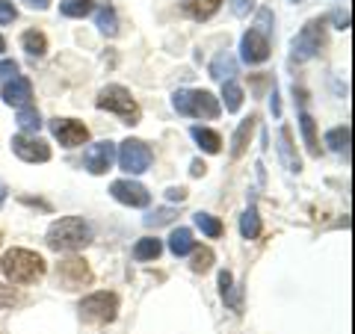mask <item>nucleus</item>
Instances as JSON below:
<instances>
[{"label":"nucleus","mask_w":355,"mask_h":334,"mask_svg":"<svg viewBox=\"0 0 355 334\" xmlns=\"http://www.w3.org/2000/svg\"><path fill=\"white\" fill-rule=\"evenodd\" d=\"M95 231L83 216H62L44 234V243L53 252H80L92 243Z\"/></svg>","instance_id":"obj_1"},{"label":"nucleus","mask_w":355,"mask_h":334,"mask_svg":"<svg viewBox=\"0 0 355 334\" xmlns=\"http://www.w3.org/2000/svg\"><path fill=\"white\" fill-rule=\"evenodd\" d=\"M0 272H3L12 284H33L44 278L48 272V263H44L42 254L30 252V249H9L0 258Z\"/></svg>","instance_id":"obj_2"},{"label":"nucleus","mask_w":355,"mask_h":334,"mask_svg":"<svg viewBox=\"0 0 355 334\" xmlns=\"http://www.w3.org/2000/svg\"><path fill=\"white\" fill-rule=\"evenodd\" d=\"M172 107L190 118H219L222 113L219 98L210 95L207 89H181V92L172 95Z\"/></svg>","instance_id":"obj_3"},{"label":"nucleus","mask_w":355,"mask_h":334,"mask_svg":"<svg viewBox=\"0 0 355 334\" xmlns=\"http://www.w3.org/2000/svg\"><path fill=\"white\" fill-rule=\"evenodd\" d=\"M95 107L107 109V113H116L121 121H125V125H139V118H142L139 104L133 101V95L128 92L125 86H119V83L104 86L101 92H98V98H95Z\"/></svg>","instance_id":"obj_4"},{"label":"nucleus","mask_w":355,"mask_h":334,"mask_svg":"<svg viewBox=\"0 0 355 334\" xmlns=\"http://www.w3.org/2000/svg\"><path fill=\"white\" fill-rule=\"evenodd\" d=\"M119 296L110 293V290H98V293H89L86 299H80V317L86 322H98V326H107L119 317Z\"/></svg>","instance_id":"obj_5"},{"label":"nucleus","mask_w":355,"mask_h":334,"mask_svg":"<svg viewBox=\"0 0 355 334\" xmlns=\"http://www.w3.org/2000/svg\"><path fill=\"white\" fill-rule=\"evenodd\" d=\"M326 24L323 21H308V24L299 30V36L293 39V44H291V60L293 62H305V60H311V57H317L320 53V48L326 44V30H323Z\"/></svg>","instance_id":"obj_6"},{"label":"nucleus","mask_w":355,"mask_h":334,"mask_svg":"<svg viewBox=\"0 0 355 334\" xmlns=\"http://www.w3.org/2000/svg\"><path fill=\"white\" fill-rule=\"evenodd\" d=\"M53 281L62 290H80V287L92 284V270H89V263L83 258H65L53 270Z\"/></svg>","instance_id":"obj_7"},{"label":"nucleus","mask_w":355,"mask_h":334,"mask_svg":"<svg viewBox=\"0 0 355 334\" xmlns=\"http://www.w3.org/2000/svg\"><path fill=\"white\" fill-rule=\"evenodd\" d=\"M116 157H119V166H121V169H125L128 175H142V172L151 169L154 154H151V148H148L142 139H125V142L119 146Z\"/></svg>","instance_id":"obj_8"},{"label":"nucleus","mask_w":355,"mask_h":334,"mask_svg":"<svg viewBox=\"0 0 355 334\" xmlns=\"http://www.w3.org/2000/svg\"><path fill=\"white\" fill-rule=\"evenodd\" d=\"M51 133L62 148L86 146V139H89V128L77 118H51Z\"/></svg>","instance_id":"obj_9"},{"label":"nucleus","mask_w":355,"mask_h":334,"mask_svg":"<svg viewBox=\"0 0 355 334\" xmlns=\"http://www.w3.org/2000/svg\"><path fill=\"white\" fill-rule=\"evenodd\" d=\"M110 195H113L119 204H128V207H148L151 204V193L137 181H113L110 184Z\"/></svg>","instance_id":"obj_10"},{"label":"nucleus","mask_w":355,"mask_h":334,"mask_svg":"<svg viewBox=\"0 0 355 334\" xmlns=\"http://www.w3.org/2000/svg\"><path fill=\"white\" fill-rule=\"evenodd\" d=\"M12 151L18 154L24 163H48L51 160V146L39 137H27V133H18L12 139Z\"/></svg>","instance_id":"obj_11"},{"label":"nucleus","mask_w":355,"mask_h":334,"mask_svg":"<svg viewBox=\"0 0 355 334\" xmlns=\"http://www.w3.org/2000/svg\"><path fill=\"white\" fill-rule=\"evenodd\" d=\"M113 160H116V146L110 139H101V142H95V146H89L83 166H86L89 175H107Z\"/></svg>","instance_id":"obj_12"},{"label":"nucleus","mask_w":355,"mask_h":334,"mask_svg":"<svg viewBox=\"0 0 355 334\" xmlns=\"http://www.w3.org/2000/svg\"><path fill=\"white\" fill-rule=\"evenodd\" d=\"M240 51H243V62L261 65V62L270 60V39L261 36L258 30H249L246 36L240 39Z\"/></svg>","instance_id":"obj_13"},{"label":"nucleus","mask_w":355,"mask_h":334,"mask_svg":"<svg viewBox=\"0 0 355 334\" xmlns=\"http://www.w3.org/2000/svg\"><path fill=\"white\" fill-rule=\"evenodd\" d=\"M3 101L9 104V107H30V101H33V83L27 80V77H12V80H6L3 83Z\"/></svg>","instance_id":"obj_14"},{"label":"nucleus","mask_w":355,"mask_h":334,"mask_svg":"<svg viewBox=\"0 0 355 334\" xmlns=\"http://www.w3.org/2000/svg\"><path fill=\"white\" fill-rule=\"evenodd\" d=\"M279 157L287 172H293V175L302 172V160H299V154L293 148V133L287 125H282V130H279Z\"/></svg>","instance_id":"obj_15"},{"label":"nucleus","mask_w":355,"mask_h":334,"mask_svg":"<svg viewBox=\"0 0 355 334\" xmlns=\"http://www.w3.org/2000/svg\"><path fill=\"white\" fill-rule=\"evenodd\" d=\"M95 27L104 33L107 39H113V36H119V15H116V6L113 3H98V9H95Z\"/></svg>","instance_id":"obj_16"},{"label":"nucleus","mask_w":355,"mask_h":334,"mask_svg":"<svg viewBox=\"0 0 355 334\" xmlns=\"http://www.w3.org/2000/svg\"><path fill=\"white\" fill-rule=\"evenodd\" d=\"M254 116H249V118H243L240 121V128L234 130V139H231V157L234 160H240L243 154H246V148H249V139H252V133H254Z\"/></svg>","instance_id":"obj_17"},{"label":"nucleus","mask_w":355,"mask_h":334,"mask_svg":"<svg viewBox=\"0 0 355 334\" xmlns=\"http://www.w3.org/2000/svg\"><path fill=\"white\" fill-rule=\"evenodd\" d=\"M190 137L198 142V148H202L205 154H219L222 151V137H219L216 130L202 128V125H193L190 128Z\"/></svg>","instance_id":"obj_18"},{"label":"nucleus","mask_w":355,"mask_h":334,"mask_svg":"<svg viewBox=\"0 0 355 334\" xmlns=\"http://www.w3.org/2000/svg\"><path fill=\"white\" fill-rule=\"evenodd\" d=\"M349 142H352V128L349 125L331 128L326 133V146L335 151V154H343V157H349Z\"/></svg>","instance_id":"obj_19"},{"label":"nucleus","mask_w":355,"mask_h":334,"mask_svg":"<svg viewBox=\"0 0 355 334\" xmlns=\"http://www.w3.org/2000/svg\"><path fill=\"white\" fill-rule=\"evenodd\" d=\"M299 128H302V139H305V146L311 151V157H320V139H317V121L311 113H299Z\"/></svg>","instance_id":"obj_20"},{"label":"nucleus","mask_w":355,"mask_h":334,"mask_svg":"<svg viewBox=\"0 0 355 334\" xmlns=\"http://www.w3.org/2000/svg\"><path fill=\"white\" fill-rule=\"evenodd\" d=\"M219 6H222V0H187L184 9H187V15L196 18V21H207V18H214L219 12Z\"/></svg>","instance_id":"obj_21"},{"label":"nucleus","mask_w":355,"mask_h":334,"mask_svg":"<svg viewBox=\"0 0 355 334\" xmlns=\"http://www.w3.org/2000/svg\"><path fill=\"white\" fill-rule=\"evenodd\" d=\"M193 249H196L193 231L190 228H175L172 237H169V252L175 254V258H184V254H190Z\"/></svg>","instance_id":"obj_22"},{"label":"nucleus","mask_w":355,"mask_h":334,"mask_svg":"<svg viewBox=\"0 0 355 334\" xmlns=\"http://www.w3.org/2000/svg\"><path fill=\"white\" fill-rule=\"evenodd\" d=\"M237 74V62H234V57H231V53L225 51V53H219V57L210 62V77H214V80H231V77Z\"/></svg>","instance_id":"obj_23"},{"label":"nucleus","mask_w":355,"mask_h":334,"mask_svg":"<svg viewBox=\"0 0 355 334\" xmlns=\"http://www.w3.org/2000/svg\"><path fill=\"white\" fill-rule=\"evenodd\" d=\"M261 231H263V225H261L258 207L249 204V210L240 216V234H243V240H258V237H261Z\"/></svg>","instance_id":"obj_24"},{"label":"nucleus","mask_w":355,"mask_h":334,"mask_svg":"<svg viewBox=\"0 0 355 334\" xmlns=\"http://www.w3.org/2000/svg\"><path fill=\"white\" fill-rule=\"evenodd\" d=\"M163 252V243L157 237H142L137 240V246H133V258L137 261H157Z\"/></svg>","instance_id":"obj_25"},{"label":"nucleus","mask_w":355,"mask_h":334,"mask_svg":"<svg viewBox=\"0 0 355 334\" xmlns=\"http://www.w3.org/2000/svg\"><path fill=\"white\" fill-rule=\"evenodd\" d=\"M21 44H24V51L30 57H44V53H48V36H44L42 30H27L24 36H21Z\"/></svg>","instance_id":"obj_26"},{"label":"nucleus","mask_w":355,"mask_h":334,"mask_svg":"<svg viewBox=\"0 0 355 334\" xmlns=\"http://www.w3.org/2000/svg\"><path fill=\"white\" fill-rule=\"evenodd\" d=\"M92 9H95V0H62L60 3V12L65 18H86Z\"/></svg>","instance_id":"obj_27"},{"label":"nucleus","mask_w":355,"mask_h":334,"mask_svg":"<svg viewBox=\"0 0 355 334\" xmlns=\"http://www.w3.org/2000/svg\"><path fill=\"white\" fill-rule=\"evenodd\" d=\"M18 128L24 130V133H33V137H36V130L42 128V116H39V109L36 107H21L18 109Z\"/></svg>","instance_id":"obj_28"},{"label":"nucleus","mask_w":355,"mask_h":334,"mask_svg":"<svg viewBox=\"0 0 355 334\" xmlns=\"http://www.w3.org/2000/svg\"><path fill=\"white\" fill-rule=\"evenodd\" d=\"M193 219H196V228L202 231V234H207L210 240L222 237V231H225V228H222V222H219L216 216H210V213H202V210H198V213H196Z\"/></svg>","instance_id":"obj_29"},{"label":"nucleus","mask_w":355,"mask_h":334,"mask_svg":"<svg viewBox=\"0 0 355 334\" xmlns=\"http://www.w3.org/2000/svg\"><path fill=\"white\" fill-rule=\"evenodd\" d=\"M222 101H225L228 113H237V109L243 107V89L234 80H225L222 83Z\"/></svg>","instance_id":"obj_30"},{"label":"nucleus","mask_w":355,"mask_h":334,"mask_svg":"<svg viewBox=\"0 0 355 334\" xmlns=\"http://www.w3.org/2000/svg\"><path fill=\"white\" fill-rule=\"evenodd\" d=\"M193 272H207L210 266H214V252H210L207 246H202V249H193Z\"/></svg>","instance_id":"obj_31"},{"label":"nucleus","mask_w":355,"mask_h":334,"mask_svg":"<svg viewBox=\"0 0 355 334\" xmlns=\"http://www.w3.org/2000/svg\"><path fill=\"white\" fill-rule=\"evenodd\" d=\"M172 207H160V210H154L151 216H146V225L148 228H157V225H166V222H172Z\"/></svg>","instance_id":"obj_32"},{"label":"nucleus","mask_w":355,"mask_h":334,"mask_svg":"<svg viewBox=\"0 0 355 334\" xmlns=\"http://www.w3.org/2000/svg\"><path fill=\"white\" fill-rule=\"evenodd\" d=\"M15 18H18V9H15L12 0H0V27L12 24Z\"/></svg>","instance_id":"obj_33"},{"label":"nucleus","mask_w":355,"mask_h":334,"mask_svg":"<svg viewBox=\"0 0 355 334\" xmlns=\"http://www.w3.org/2000/svg\"><path fill=\"white\" fill-rule=\"evenodd\" d=\"M12 77H18V62L15 60H3L0 62V83L12 80Z\"/></svg>","instance_id":"obj_34"},{"label":"nucleus","mask_w":355,"mask_h":334,"mask_svg":"<svg viewBox=\"0 0 355 334\" xmlns=\"http://www.w3.org/2000/svg\"><path fill=\"white\" fill-rule=\"evenodd\" d=\"M252 9H254V0H231V12L237 18H246Z\"/></svg>","instance_id":"obj_35"},{"label":"nucleus","mask_w":355,"mask_h":334,"mask_svg":"<svg viewBox=\"0 0 355 334\" xmlns=\"http://www.w3.org/2000/svg\"><path fill=\"white\" fill-rule=\"evenodd\" d=\"M270 21H272V12H270V9H258V33H261V36H266V33L272 30V27H270Z\"/></svg>","instance_id":"obj_36"},{"label":"nucleus","mask_w":355,"mask_h":334,"mask_svg":"<svg viewBox=\"0 0 355 334\" xmlns=\"http://www.w3.org/2000/svg\"><path fill=\"white\" fill-rule=\"evenodd\" d=\"M166 198H169V202H184L187 189L184 186H172V189H166Z\"/></svg>","instance_id":"obj_37"},{"label":"nucleus","mask_w":355,"mask_h":334,"mask_svg":"<svg viewBox=\"0 0 355 334\" xmlns=\"http://www.w3.org/2000/svg\"><path fill=\"white\" fill-rule=\"evenodd\" d=\"M205 172H207V166H205L202 160H193V166H190V175H193V177H202Z\"/></svg>","instance_id":"obj_38"},{"label":"nucleus","mask_w":355,"mask_h":334,"mask_svg":"<svg viewBox=\"0 0 355 334\" xmlns=\"http://www.w3.org/2000/svg\"><path fill=\"white\" fill-rule=\"evenodd\" d=\"M21 3H27L30 9H48L51 0H21Z\"/></svg>","instance_id":"obj_39"},{"label":"nucleus","mask_w":355,"mask_h":334,"mask_svg":"<svg viewBox=\"0 0 355 334\" xmlns=\"http://www.w3.org/2000/svg\"><path fill=\"white\" fill-rule=\"evenodd\" d=\"M331 18L338 21V27H340V30H347V27H349V15H347V12H335Z\"/></svg>","instance_id":"obj_40"},{"label":"nucleus","mask_w":355,"mask_h":334,"mask_svg":"<svg viewBox=\"0 0 355 334\" xmlns=\"http://www.w3.org/2000/svg\"><path fill=\"white\" fill-rule=\"evenodd\" d=\"M6 193H9L6 184H0V207H3V202H6Z\"/></svg>","instance_id":"obj_41"},{"label":"nucleus","mask_w":355,"mask_h":334,"mask_svg":"<svg viewBox=\"0 0 355 334\" xmlns=\"http://www.w3.org/2000/svg\"><path fill=\"white\" fill-rule=\"evenodd\" d=\"M3 51H6V39H3V36H0V53H3Z\"/></svg>","instance_id":"obj_42"},{"label":"nucleus","mask_w":355,"mask_h":334,"mask_svg":"<svg viewBox=\"0 0 355 334\" xmlns=\"http://www.w3.org/2000/svg\"><path fill=\"white\" fill-rule=\"evenodd\" d=\"M293 3H302V0H293Z\"/></svg>","instance_id":"obj_43"},{"label":"nucleus","mask_w":355,"mask_h":334,"mask_svg":"<svg viewBox=\"0 0 355 334\" xmlns=\"http://www.w3.org/2000/svg\"><path fill=\"white\" fill-rule=\"evenodd\" d=\"M0 240H3V234H0Z\"/></svg>","instance_id":"obj_44"}]
</instances>
